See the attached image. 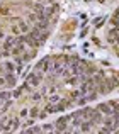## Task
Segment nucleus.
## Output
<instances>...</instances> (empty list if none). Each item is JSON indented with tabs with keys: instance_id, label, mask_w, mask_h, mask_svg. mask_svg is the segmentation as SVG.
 <instances>
[{
	"instance_id": "f257e3e1",
	"label": "nucleus",
	"mask_w": 119,
	"mask_h": 134,
	"mask_svg": "<svg viewBox=\"0 0 119 134\" xmlns=\"http://www.w3.org/2000/svg\"><path fill=\"white\" fill-rule=\"evenodd\" d=\"M68 105H70V100H59L56 105H48V107H46V112H48V114H53V112H61V110H65Z\"/></svg>"
},
{
	"instance_id": "f03ea898",
	"label": "nucleus",
	"mask_w": 119,
	"mask_h": 134,
	"mask_svg": "<svg viewBox=\"0 0 119 134\" xmlns=\"http://www.w3.org/2000/svg\"><path fill=\"white\" fill-rule=\"evenodd\" d=\"M97 110L100 114H107V115H112L114 114V107H112V102H107V104H100Z\"/></svg>"
},
{
	"instance_id": "7ed1b4c3",
	"label": "nucleus",
	"mask_w": 119,
	"mask_h": 134,
	"mask_svg": "<svg viewBox=\"0 0 119 134\" xmlns=\"http://www.w3.org/2000/svg\"><path fill=\"white\" fill-rule=\"evenodd\" d=\"M41 83V73H31L27 78V85L29 87H37Z\"/></svg>"
},
{
	"instance_id": "20e7f679",
	"label": "nucleus",
	"mask_w": 119,
	"mask_h": 134,
	"mask_svg": "<svg viewBox=\"0 0 119 134\" xmlns=\"http://www.w3.org/2000/svg\"><path fill=\"white\" fill-rule=\"evenodd\" d=\"M68 121H70L68 117H59L58 121H56V124H55V126H56L59 131H65V129H66V124H68Z\"/></svg>"
},
{
	"instance_id": "39448f33",
	"label": "nucleus",
	"mask_w": 119,
	"mask_h": 134,
	"mask_svg": "<svg viewBox=\"0 0 119 134\" xmlns=\"http://www.w3.org/2000/svg\"><path fill=\"white\" fill-rule=\"evenodd\" d=\"M92 127H94V122H92V121H89V119H85V121L80 124V129H82V132H89Z\"/></svg>"
},
{
	"instance_id": "423d86ee",
	"label": "nucleus",
	"mask_w": 119,
	"mask_h": 134,
	"mask_svg": "<svg viewBox=\"0 0 119 134\" xmlns=\"http://www.w3.org/2000/svg\"><path fill=\"white\" fill-rule=\"evenodd\" d=\"M15 44H17L15 37L10 36V37H7V39H5V49H14V46H15Z\"/></svg>"
},
{
	"instance_id": "0eeeda50",
	"label": "nucleus",
	"mask_w": 119,
	"mask_h": 134,
	"mask_svg": "<svg viewBox=\"0 0 119 134\" xmlns=\"http://www.w3.org/2000/svg\"><path fill=\"white\" fill-rule=\"evenodd\" d=\"M50 58H46V59H43V61H39V65H37V70H41V71H44V70H48L50 68Z\"/></svg>"
},
{
	"instance_id": "6e6552de",
	"label": "nucleus",
	"mask_w": 119,
	"mask_h": 134,
	"mask_svg": "<svg viewBox=\"0 0 119 134\" xmlns=\"http://www.w3.org/2000/svg\"><path fill=\"white\" fill-rule=\"evenodd\" d=\"M5 85H9V87H14V85H15V76H14L12 73L5 76Z\"/></svg>"
},
{
	"instance_id": "1a4fd4ad",
	"label": "nucleus",
	"mask_w": 119,
	"mask_h": 134,
	"mask_svg": "<svg viewBox=\"0 0 119 134\" xmlns=\"http://www.w3.org/2000/svg\"><path fill=\"white\" fill-rule=\"evenodd\" d=\"M19 31H22L24 34H27V32H29L31 29H29V26H27L26 22H20V24H19Z\"/></svg>"
},
{
	"instance_id": "9d476101",
	"label": "nucleus",
	"mask_w": 119,
	"mask_h": 134,
	"mask_svg": "<svg viewBox=\"0 0 119 134\" xmlns=\"http://www.w3.org/2000/svg\"><path fill=\"white\" fill-rule=\"evenodd\" d=\"M39 132H41V127H37V126H36V127H31L26 134H39Z\"/></svg>"
},
{
	"instance_id": "9b49d317",
	"label": "nucleus",
	"mask_w": 119,
	"mask_h": 134,
	"mask_svg": "<svg viewBox=\"0 0 119 134\" xmlns=\"http://www.w3.org/2000/svg\"><path fill=\"white\" fill-rule=\"evenodd\" d=\"M7 98H10L9 92H0V100H7Z\"/></svg>"
},
{
	"instance_id": "f8f14e48",
	"label": "nucleus",
	"mask_w": 119,
	"mask_h": 134,
	"mask_svg": "<svg viewBox=\"0 0 119 134\" xmlns=\"http://www.w3.org/2000/svg\"><path fill=\"white\" fill-rule=\"evenodd\" d=\"M3 66H5V68L9 70L10 73H14V63H5V65H3Z\"/></svg>"
},
{
	"instance_id": "ddd939ff",
	"label": "nucleus",
	"mask_w": 119,
	"mask_h": 134,
	"mask_svg": "<svg viewBox=\"0 0 119 134\" xmlns=\"http://www.w3.org/2000/svg\"><path fill=\"white\" fill-rule=\"evenodd\" d=\"M41 129H44V131H51V129H53V126H51V124H44Z\"/></svg>"
},
{
	"instance_id": "4468645a",
	"label": "nucleus",
	"mask_w": 119,
	"mask_h": 134,
	"mask_svg": "<svg viewBox=\"0 0 119 134\" xmlns=\"http://www.w3.org/2000/svg\"><path fill=\"white\" fill-rule=\"evenodd\" d=\"M39 114V112H37V109L34 107V109H31V115H33V117H36V115Z\"/></svg>"
},
{
	"instance_id": "2eb2a0df",
	"label": "nucleus",
	"mask_w": 119,
	"mask_h": 134,
	"mask_svg": "<svg viewBox=\"0 0 119 134\" xmlns=\"http://www.w3.org/2000/svg\"><path fill=\"white\" fill-rule=\"evenodd\" d=\"M109 132H111V131H109L107 127H102V129L99 131V134H109Z\"/></svg>"
},
{
	"instance_id": "dca6fc26",
	"label": "nucleus",
	"mask_w": 119,
	"mask_h": 134,
	"mask_svg": "<svg viewBox=\"0 0 119 134\" xmlns=\"http://www.w3.org/2000/svg\"><path fill=\"white\" fill-rule=\"evenodd\" d=\"M50 102H58V97H56V95H53V97L50 98Z\"/></svg>"
},
{
	"instance_id": "f3484780",
	"label": "nucleus",
	"mask_w": 119,
	"mask_h": 134,
	"mask_svg": "<svg viewBox=\"0 0 119 134\" xmlns=\"http://www.w3.org/2000/svg\"><path fill=\"white\" fill-rule=\"evenodd\" d=\"M2 85H5V78H0V87Z\"/></svg>"
},
{
	"instance_id": "a211bd4d",
	"label": "nucleus",
	"mask_w": 119,
	"mask_h": 134,
	"mask_svg": "<svg viewBox=\"0 0 119 134\" xmlns=\"http://www.w3.org/2000/svg\"><path fill=\"white\" fill-rule=\"evenodd\" d=\"M0 37H3V31L2 29H0Z\"/></svg>"
},
{
	"instance_id": "6ab92c4d",
	"label": "nucleus",
	"mask_w": 119,
	"mask_h": 134,
	"mask_svg": "<svg viewBox=\"0 0 119 134\" xmlns=\"http://www.w3.org/2000/svg\"><path fill=\"white\" fill-rule=\"evenodd\" d=\"M73 134H78V131H75V132H73Z\"/></svg>"
},
{
	"instance_id": "aec40b11",
	"label": "nucleus",
	"mask_w": 119,
	"mask_h": 134,
	"mask_svg": "<svg viewBox=\"0 0 119 134\" xmlns=\"http://www.w3.org/2000/svg\"><path fill=\"white\" fill-rule=\"evenodd\" d=\"M0 73H2V68H0Z\"/></svg>"
},
{
	"instance_id": "412c9836",
	"label": "nucleus",
	"mask_w": 119,
	"mask_h": 134,
	"mask_svg": "<svg viewBox=\"0 0 119 134\" xmlns=\"http://www.w3.org/2000/svg\"><path fill=\"white\" fill-rule=\"evenodd\" d=\"M20 134H26V132H20Z\"/></svg>"
},
{
	"instance_id": "4be33fe9",
	"label": "nucleus",
	"mask_w": 119,
	"mask_h": 134,
	"mask_svg": "<svg viewBox=\"0 0 119 134\" xmlns=\"http://www.w3.org/2000/svg\"><path fill=\"white\" fill-rule=\"evenodd\" d=\"M39 2H41V0H39Z\"/></svg>"
}]
</instances>
